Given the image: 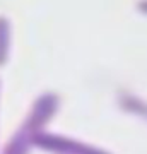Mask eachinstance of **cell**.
<instances>
[{"instance_id":"obj_1","label":"cell","mask_w":147,"mask_h":154,"mask_svg":"<svg viewBox=\"0 0 147 154\" xmlns=\"http://www.w3.org/2000/svg\"><path fill=\"white\" fill-rule=\"evenodd\" d=\"M51 105H53V101H51L50 96H43V98L39 99L38 103L34 105V108H33V111H31L29 118L26 120V123H24L21 130L12 137V140L9 142V146L4 149L2 154H26L29 140L33 137L34 128H36V125H39V123H43V122L46 120L48 113L51 111Z\"/></svg>"},{"instance_id":"obj_3","label":"cell","mask_w":147,"mask_h":154,"mask_svg":"<svg viewBox=\"0 0 147 154\" xmlns=\"http://www.w3.org/2000/svg\"><path fill=\"white\" fill-rule=\"evenodd\" d=\"M142 9H144V11L147 12V2H144V4H142Z\"/></svg>"},{"instance_id":"obj_2","label":"cell","mask_w":147,"mask_h":154,"mask_svg":"<svg viewBox=\"0 0 147 154\" xmlns=\"http://www.w3.org/2000/svg\"><path fill=\"white\" fill-rule=\"evenodd\" d=\"M9 41H11V28L5 17H0V65L5 63L9 53Z\"/></svg>"}]
</instances>
